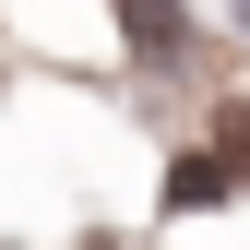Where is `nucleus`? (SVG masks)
Listing matches in <instances>:
<instances>
[{
  "mask_svg": "<svg viewBox=\"0 0 250 250\" xmlns=\"http://www.w3.org/2000/svg\"><path fill=\"white\" fill-rule=\"evenodd\" d=\"M238 24H250V0H238Z\"/></svg>",
  "mask_w": 250,
  "mask_h": 250,
  "instance_id": "1",
  "label": "nucleus"
}]
</instances>
